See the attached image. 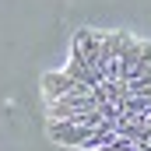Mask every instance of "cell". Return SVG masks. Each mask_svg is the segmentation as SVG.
Listing matches in <instances>:
<instances>
[{
    "instance_id": "obj_1",
    "label": "cell",
    "mask_w": 151,
    "mask_h": 151,
    "mask_svg": "<svg viewBox=\"0 0 151 151\" xmlns=\"http://www.w3.org/2000/svg\"><path fill=\"white\" fill-rule=\"evenodd\" d=\"M70 81V77H67ZM49 137L84 151H151V42L116 32L88 81L49 99Z\"/></svg>"
}]
</instances>
